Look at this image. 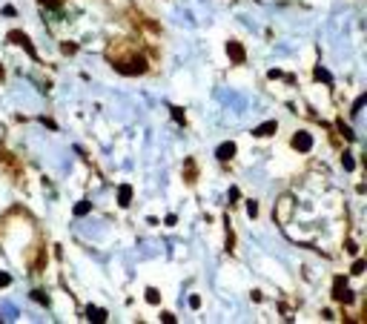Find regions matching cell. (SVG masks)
Wrapping results in <instances>:
<instances>
[{
  "label": "cell",
  "instance_id": "obj_1",
  "mask_svg": "<svg viewBox=\"0 0 367 324\" xmlns=\"http://www.w3.org/2000/svg\"><path fill=\"white\" fill-rule=\"evenodd\" d=\"M112 66H115V72H121V75H144V72L150 69L147 58H144V55H135V52L126 55V58H115Z\"/></svg>",
  "mask_w": 367,
  "mask_h": 324
},
{
  "label": "cell",
  "instance_id": "obj_2",
  "mask_svg": "<svg viewBox=\"0 0 367 324\" xmlns=\"http://www.w3.org/2000/svg\"><path fill=\"white\" fill-rule=\"evenodd\" d=\"M353 290H350V284H347V278L344 275H336L333 278V301H338V304H353Z\"/></svg>",
  "mask_w": 367,
  "mask_h": 324
},
{
  "label": "cell",
  "instance_id": "obj_3",
  "mask_svg": "<svg viewBox=\"0 0 367 324\" xmlns=\"http://www.w3.org/2000/svg\"><path fill=\"white\" fill-rule=\"evenodd\" d=\"M9 40H12L15 46H20V49H23L29 58H34V61H37V52H34V46H32L29 34H23V32H17V29H15V32H9Z\"/></svg>",
  "mask_w": 367,
  "mask_h": 324
},
{
  "label": "cell",
  "instance_id": "obj_4",
  "mask_svg": "<svg viewBox=\"0 0 367 324\" xmlns=\"http://www.w3.org/2000/svg\"><path fill=\"white\" fill-rule=\"evenodd\" d=\"M290 144H293V149H299V152H310V149H313V135H310V132H296V135H293V141H290Z\"/></svg>",
  "mask_w": 367,
  "mask_h": 324
},
{
  "label": "cell",
  "instance_id": "obj_5",
  "mask_svg": "<svg viewBox=\"0 0 367 324\" xmlns=\"http://www.w3.org/2000/svg\"><path fill=\"white\" fill-rule=\"evenodd\" d=\"M227 55H230L233 64H247V52L238 40H227Z\"/></svg>",
  "mask_w": 367,
  "mask_h": 324
},
{
  "label": "cell",
  "instance_id": "obj_6",
  "mask_svg": "<svg viewBox=\"0 0 367 324\" xmlns=\"http://www.w3.org/2000/svg\"><path fill=\"white\" fill-rule=\"evenodd\" d=\"M235 149H238V146H235L233 141H227V144H221V146L215 149V158H218V161H233V158H235Z\"/></svg>",
  "mask_w": 367,
  "mask_h": 324
},
{
  "label": "cell",
  "instance_id": "obj_7",
  "mask_svg": "<svg viewBox=\"0 0 367 324\" xmlns=\"http://www.w3.org/2000/svg\"><path fill=\"white\" fill-rule=\"evenodd\" d=\"M290 210H293V198H290V195H284V198L278 201V212H273V215H278V221H287Z\"/></svg>",
  "mask_w": 367,
  "mask_h": 324
},
{
  "label": "cell",
  "instance_id": "obj_8",
  "mask_svg": "<svg viewBox=\"0 0 367 324\" xmlns=\"http://www.w3.org/2000/svg\"><path fill=\"white\" fill-rule=\"evenodd\" d=\"M275 132H278V124H275V121H267V124L255 127L252 135H255V138H270V135H275Z\"/></svg>",
  "mask_w": 367,
  "mask_h": 324
},
{
  "label": "cell",
  "instance_id": "obj_9",
  "mask_svg": "<svg viewBox=\"0 0 367 324\" xmlns=\"http://www.w3.org/2000/svg\"><path fill=\"white\" fill-rule=\"evenodd\" d=\"M86 319L95 324H103L106 319H109V313L103 310V307H86Z\"/></svg>",
  "mask_w": 367,
  "mask_h": 324
},
{
  "label": "cell",
  "instance_id": "obj_10",
  "mask_svg": "<svg viewBox=\"0 0 367 324\" xmlns=\"http://www.w3.org/2000/svg\"><path fill=\"white\" fill-rule=\"evenodd\" d=\"M118 204H121V207H129V204H132V187H129V184H121V187H118Z\"/></svg>",
  "mask_w": 367,
  "mask_h": 324
},
{
  "label": "cell",
  "instance_id": "obj_11",
  "mask_svg": "<svg viewBox=\"0 0 367 324\" xmlns=\"http://www.w3.org/2000/svg\"><path fill=\"white\" fill-rule=\"evenodd\" d=\"M313 78H316V81H321V83H327V86L333 83V78H330V72H327L324 66H316V72H313Z\"/></svg>",
  "mask_w": 367,
  "mask_h": 324
},
{
  "label": "cell",
  "instance_id": "obj_12",
  "mask_svg": "<svg viewBox=\"0 0 367 324\" xmlns=\"http://www.w3.org/2000/svg\"><path fill=\"white\" fill-rule=\"evenodd\" d=\"M92 212V201H81V204H75V215L78 218H83V215H89Z\"/></svg>",
  "mask_w": 367,
  "mask_h": 324
},
{
  "label": "cell",
  "instance_id": "obj_13",
  "mask_svg": "<svg viewBox=\"0 0 367 324\" xmlns=\"http://www.w3.org/2000/svg\"><path fill=\"white\" fill-rule=\"evenodd\" d=\"M169 112H172V121H175V124H184V121H186V115H184L181 106H169Z\"/></svg>",
  "mask_w": 367,
  "mask_h": 324
},
{
  "label": "cell",
  "instance_id": "obj_14",
  "mask_svg": "<svg viewBox=\"0 0 367 324\" xmlns=\"http://www.w3.org/2000/svg\"><path fill=\"white\" fill-rule=\"evenodd\" d=\"M341 166H344L347 172H353V169H356V161H353V155H347V152H344V155H341Z\"/></svg>",
  "mask_w": 367,
  "mask_h": 324
},
{
  "label": "cell",
  "instance_id": "obj_15",
  "mask_svg": "<svg viewBox=\"0 0 367 324\" xmlns=\"http://www.w3.org/2000/svg\"><path fill=\"white\" fill-rule=\"evenodd\" d=\"M147 301H150V304H161V292L155 290V287H150V290H147Z\"/></svg>",
  "mask_w": 367,
  "mask_h": 324
},
{
  "label": "cell",
  "instance_id": "obj_16",
  "mask_svg": "<svg viewBox=\"0 0 367 324\" xmlns=\"http://www.w3.org/2000/svg\"><path fill=\"white\" fill-rule=\"evenodd\" d=\"M32 298H34L37 304H49V295H46L43 290H32Z\"/></svg>",
  "mask_w": 367,
  "mask_h": 324
},
{
  "label": "cell",
  "instance_id": "obj_17",
  "mask_svg": "<svg viewBox=\"0 0 367 324\" xmlns=\"http://www.w3.org/2000/svg\"><path fill=\"white\" fill-rule=\"evenodd\" d=\"M247 215H250V218L258 215V201H247Z\"/></svg>",
  "mask_w": 367,
  "mask_h": 324
},
{
  "label": "cell",
  "instance_id": "obj_18",
  "mask_svg": "<svg viewBox=\"0 0 367 324\" xmlns=\"http://www.w3.org/2000/svg\"><path fill=\"white\" fill-rule=\"evenodd\" d=\"M350 273H353V275H362V273H365V259H356V264H353Z\"/></svg>",
  "mask_w": 367,
  "mask_h": 324
},
{
  "label": "cell",
  "instance_id": "obj_19",
  "mask_svg": "<svg viewBox=\"0 0 367 324\" xmlns=\"http://www.w3.org/2000/svg\"><path fill=\"white\" fill-rule=\"evenodd\" d=\"M338 132H341L347 141H353V130H350V127H344V121H338Z\"/></svg>",
  "mask_w": 367,
  "mask_h": 324
},
{
  "label": "cell",
  "instance_id": "obj_20",
  "mask_svg": "<svg viewBox=\"0 0 367 324\" xmlns=\"http://www.w3.org/2000/svg\"><path fill=\"white\" fill-rule=\"evenodd\" d=\"M186 181H189V184L195 181V163L192 161H186Z\"/></svg>",
  "mask_w": 367,
  "mask_h": 324
},
{
  "label": "cell",
  "instance_id": "obj_21",
  "mask_svg": "<svg viewBox=\"0 0 367 324\" xmlns=\"http://www.w3.org/2000/svg\"><path fill=\"white\" fill-rule=\"evenodd\" d=\"M365 100H367V97L362 95L359 100H356V103H353V109H350V112H353V115H359V112H362V106H365Z\"/></svg>",
  "mask_w": 367,
  "mask_h": 324
},
{
  "label": "cell",
  "instance_id": "obj_22",
  "mask_svg": "<svg viewBox=\"0 0 367 324\" xmlns=\"http://www.w3.org/2000/svg\"><path fill=\"white\" fill-rule=\"evenodd\" d=\"M344 250H347L350 256H356V253H359V247H356V241H344Z\"/></svg>",
  "mask_w": 367,
  "mask_h": 324
},
{
  "label": "cell",
  "instance_id": "obj_23",
  "mask_svg": "<svg viewBox=\"0 0 367 324\" xmlns=\"http://www.w3.org/2000/svg\"><path fill=\"white\" fill-rule=\"evenodd\" d=\"M43 6H49V9H61L63 6V0H40Z\"/></svg>",
  "mask_w": 367,
  "mask_h": 324
},
{
  "label": "cell",
  "instance_id": "obj_24",
  "mask_svg": "<svg viewBox=\"0 0 367 324\" xmlns=\"http://www.w3.org/2000/svg\"><path fill=\"white\" fill-rule=\"evenodd\" d=\"M12 284V275L9 273H0V287H9Z\"/></svg>",
  "mask_w": 367,
  "mask_h": 324
},
{
  "label": "cell",
  "instance_id": "obj_25",
  "mask_svg": "<svg viewBox=\"0 0 367 324\" xmlns=\"http://www.w3.org/2000/svg\"><path fill=\"white\" fill-rule=\"evenodd\" d=\"M238 187H230V204H235V201H238Z\"/></svg>",
  "mask_w": 367,
  "mask_h": 324
},
{
  "label": "cell",
  "instance_id": "obj_26",
  "mask_svg": "<svg viewBox=\"0 0 367 324\" xmlns=\"http://www.w3.org/2000/svg\"><path fill=\"white\" fill-rule=\"evenodd\" d=\"M63 52H66V55H75V52H78V46H75V43H63Z\"/></svg>",
  "mask_w": 367,
  "mask_h": 324
},
{
  "label": "cell",
  "instance_id": "obj_27",
  "mask_svg": "<svg viewBox=\"0 0 367 324\" xmlns=\"http://www.w3.org/2000/svg\"><path fill=\"white\" fill-rule=\"evenodd\" d=\"M189 307L198 310V307H201V298H198V295H189Z\"/></svg>",
  "mask_w": 367,
  "mask_h": 324
},
{
  "label": "cell",
  "instance_id": "obj_28",
  "mask_svg": "<svg viewBox=\"0 0 367 324\" xmlns=\"http://www.w3.org/2000/svg\"><path fill=\"white\" fill-rule=\"evenodd\" d=\"M161 322H167V324H175V316H172V313H161Z\"/></svg>",
  "mask_w": 367,
  "mask_h": 324
}]
</instances>
